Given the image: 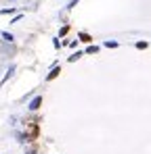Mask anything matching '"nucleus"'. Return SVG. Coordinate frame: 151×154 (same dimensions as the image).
<instances>
[{
  "mask_svg": "<svg viewBox=\"0 0 151 154\" xmlns=\"http://www.w3.org/2000/svg\"><path fill=\"white\" fill-rule=\"evenodd\" d=\"M38 135V127L36 125H30V133H27V140H34Z\"/></svg>",
  "mask_w": 151,
  "mask_h": 154,
  "instance_id": "f257e3e1",
  "label": "nucleus"
},
{
  "mask_svg": "<svg viewBox=\"0 0 151 154\" xmlns=\"http://www.w3.org/2000/svg\"><path fill=\"white\" fill-rule=\"evenodd\" d=\"M38 106H40V98H36V100L32 102V108H38Z\"/></svg>",
  "mask_w": 151,
  "mask_h": 154,
  "instance_id": "f03ea898",
  "label": "nucleus"
}]
</instances>
